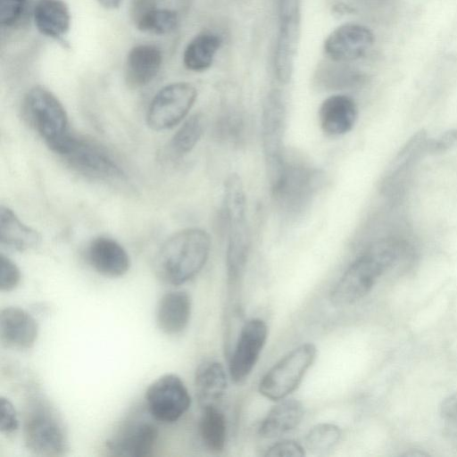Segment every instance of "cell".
I'll return each instance as SVG.
<instances>
[{"label": "cell", "mask_w": 457, "mask_h": 457, "mask_svg": "<svg viewBox=\"0 0 457 457\" xmlns=\"http://www.w3.org/2000/svg\"><path fill=\"white\" fill-rule=\"evenodd\" d=\"M316 355L317 348L312 343L302 344L287 353L262 377L260 394L272 401L285 399L301 384Z\"/></svg>", "instance_id": "cell-5"}, {"label": "cell", "mask_w": 457, "mask_h": 457, "mask_svg": "<svg viewBox=\"0 0 457 457\" xmlns=\"http://www.w3.org/2000/svg\"><path fill=\"white\" fill-rule=\"evenodd\" d=\"M374 43L369 28L345 23L335 29L324 41L326 55L335 62H348L364 56Z\"/></svg>", "instance_id": "cell-11"}, {"label": "cell", "mask_w": 457, "mask_h": 457, "mask_svg": "<svg viewBox=\"0 0 457 457\" xmlns=\"http://www.w3.org/2000/svg\"><path fill=\"white\" fill-rule=\"evenodd\" d=\"M199 434L204 446L212 453L223 451L227 439L226 419L218 406L203 408Z\"/></svg>", "instance_id": "cell-25"}, {"label": "cell", "mask_w": 457, "mask_h": 457, "mask_svg": "<svg viewBox=\"0 0 457 457\" xmlns=\"http://www.w3.org/2000/svg\"><path fill=\"white\" fill-rule=\"evenodd\" d=\"M179 17L170 9L156 8L145 15L135 26L138 30L154 35H166L176 29Z\"/></svg>", "instance_id": "cell-28"}, {"label": "cell", "mask_w": 457, "mask_h": 457, "mask_svg": "<svg viewBox=\"0 0 457 457\" xmlns=\"http://www.w3.org/2000/svg\"><path fill=\"white\" fill-rule=\"evenodd\" d=\"M303 417V404L295 399H282L267 413L259 428L264 438H274L295 429Z\"/></svg>", "instance_id": "cell-22"}, {"label": "cell", "mask_w": 457, "mask_h": 457, "mask_svg": "<svg viewBox=\"0 0 457 457\" xmlns=\"http://www.w3.org/2000/svg\"><path fill=\"white\" fill-rule=\"evenodd\" d=\"M341 437L340 428L332 423H320L312 427L305 436V446L316 455L324 454L332 450Z\"/></svg>", "instance_id": "cell-27"}, {"label": "cell", "mask_w": 457, "mask_h": 457, "mask_svg": "<svg viewBox=\"0 0 457 457\" xmlns=\"http://www.w3.org/2000/svg\"><path fill=\"white\" fill-rule=\"evenodd\" d=\"M404 248L395 238H385L370 245L354 260L333 287L329 294L336 307L353 304L372 289L378 279L395 264Z\"/></svg>", "instance_id": "cell-1"}, {"label": "cell", "mask_w": 457, "mask_h": 457, "mask_svg": "<svg viewBox=\"0 0 457 457\" xmlns=\"http://www.w3.org/2000/svg\"><path fill=\"white\" fill-rule=\"evenodd\" d=\"M19 428V420L12 403L5 397H0V430L4 434H12Z\"/></svg>", "instance_id": "cell-32"}, {"label": "cell", "mask_w": 457, "mask_h": 457, "mask_svg": "<svg viewBox=\"0 0 457 457\" xmlns=\"http://www.w3.org/2000/svg\"><path fill=\"white\" fill-rule=\"evenodd\" d=\"M38 327L36 320L19 307H6L0 312V340L5 347L25 350L36 342Z\"/></svg>", "instance_id": "cell-13"}, {"label": "cell", "mask_w": 457, "mask_h": 457, "mask_svg": "<svg viewBox=\"0 0 457 457\" xmlns=\"http://www.w3.org/2000/svg\"><path fill=\"white\" fill-rule=\"evenodd\" d=\"M204 117L195 113L189 117L172 137L170 151L175 157L183 156L193 150L203 136Z\"/></svg>", "instance_id": "cell-26"}, {"label": "cell", "mask_w": 457, "mask_h": 457, "mask_svg": "<svg viewBox=\"0 0 457 457\" xmlns=\"http://www.w3.org/2000/svg\"><path fill=\"white\" fill-rule=\"evenodd\" d=\"M268 337L267 324L261 319L245 323L229 361V376L235 383L244 381L254 368Z\"/></svg>", "instance_id": "cell-10"}, {"label": "cell", "mask_w": 457, "mask_h": 457, "mask_svg": "<svg viewBox=\"0 0 457 457\" xmlns=\"http://www.w3.org/2000/svg\"><path fill=\"white\" fill-rule=\"evenodd\" d=\"M457 144V130H451L435 141L428 143V150L430 152H444Z\"/></svg>", "instance_id": "cell-36"}, {"label": "cell", "mask_w": 457, "mask_h": 457, "mask_svg": "<svg viewBox=\"0 0 457 457\" xmlns=\"http://www.w3.org/2000/svg\"><path fill=\"white\" fill-rule=\"evenodd\" d=\"M191 298L186 291L168 292L160 299L156 309V323L168 335L181 333L191 316Z\"/></svg>", "instance_id": "cell-18"}, {"label": "cell", "mask_w": 457, "mask_h": 457, "mask_svg": "<svg viewBox=\"0 0 457 457\" xmlns=\"http://www.w3.org/2000/svg\"><path fill=\"white\" fill-rule=\"evenodd\" d=\"M21 280V271L17 265L7 256L0 254V290L11 291Z\"/></svg>", "instance_id": "cell-30"}, {"label": "cell", "mask_w": 457, "mask_h": 457, "mask_svg": "<svg viewBox=\"0 0 457 457\" xmlns=\"http://www.w3.org/2000/svg\"><path fill=\"white\" fill-rule=\"evenodd\" d=\"M228 386L223 366L215 361L201 363L195 374V395L199 405L203 408L218 406Z\"/></svg>", "instance_id": "cell-20"}, {"label": "cell", "mask_w": 457, "mask_h": 457, "mask_svg": "<svg viewBox=\"0 0 457 457\" xmlns=\"http://www.w3.org/2000/svg\"><path fill=\"white\" fill-rule=\"evenodd\" d=\"M162 63L161 49L151 44H140L130 49L126 59L125 78L133 87L151 82L158 74Z\"/></svg>", "instance_id": "cell-17"}, {"label": "cell", "mask_w": 457, "mask_h": 457, "mask_svg": "<svg viewBox=\"0 0 457 457\" xmlns=\"http://www.w3.org/2000/svg\"><path fill=\"white\" fill-rule=\"evenodd\" d=\"M28 0H0V22L11 27L18 22L23 15Z\"/></svg>", "instance_id": "cell-31"}, {"label": "cell", "mask_w": 457, "mask_h": 457, "mask_svg": "<svg viewBox=\"0 0 457 457\" xmlns=\"http://www.w3.org/2000/svg\"><path fill=\"white\" fill-rule=\"evenodd\" d=\"M157 439L158 429L154 424L139 422L111 438L106 446L115 456L148 457L153 454Z\"/></svg>", "instance_id": "cell-14"}, {"label": "cell", "mask_w": 457, "mask_h": 457, "mask_svg": "<svg viewBox=\"0 0 457 457\" xmlns=\"http://www.w3.org/2000/svg\"><path fill=\"white\" fill-rule=\"evenodd\" d=\"M87 258L98 273L110 278L124 275L130 265L129 256L123 246L107 237H98L90 242Z\"/></svg>", "instance_id": "cell-15"}, {"label": "cell", "mask_w": 457, "mask_h": 457, "mask_svg": "<svg viewBox=\"0 0 457 457\" xmlns=\"http://www.w3.org/2000/svg\"><path fill=\"white\" fill-rule=\"evenodd\" d=\"M440 414L446 432L457 437V394L445 398L440 407Z\"/></svg>", "instance_id": "cell-33"}, {"label": "cell", "mask_w": 457, "mask_h": 457, "mask_svg": "<svg viewBox=\"0 0 457 457\" xmlns=\"http://www.w3.org/2000/svg\"><path fill=\"white\" fill-rule=\"evenodd\" d=\"M228 228L227 270L228 280L236 283L244 273L250 248L246 217L226 219Z\"/></svg>", "instance_id": "cell-19"}, {"label": "cell", "mask_w": 457, "mask_h": 457, "mask_svg": "<svg viewBox=\"0 0 457 457\" xmlns=\"http://www.w3.org/2000/svg\"><path fill=\"white\" fill-rule=\"evenodd\" d=\"M279 30L278 37L297 39L299 33L300 0H278Z\"/></svg>", "instance_id": "cell-29"}, {"label": "cell", "mask_w": 457, "mask_h": 457, "mask_svg": "<svg viewBox=\"0 0 457 457\" xmlns=\"http://www.w3.org/2000/svg\"><path fill=\"white\" fill-rule=\"evenodd\" d=\"M51 150L75 171L96 179H117L123 170L112 156L96 143L69 134Z\"/></svg>", "instance_id": "cell-4"}, {"label": "cell", "mask_w": 457, "mask_h": 457, "mask_svg": "<svg viewBox=\"0 0 457 457\" xmlns=\"http://www.w3.org/2000/svg\"><path fill=\"white\" fill-rule=\"evenodd\" d=\"M197 97L196 88L187 82H175L161 88L152 99L146 114L148 126L165 130L180 123Z\"/></svg>", "instance_id": "cell-8"}, {"label": "cell", "mask_w": 457, "mask_h": 457, "mask_svg": "<svg viewBox=\"0 0 457 457\" xmlns=\"http://www.w3.org/2000/svg\"><path fill=\"white\" fill-rule=\"evenodd\" d=\"M316 182L315 172L304 165H290L287 167L279 186L273 195L280 205L287 212H297L309 201Z\"/></svg>", "instance_id": "cell-12"}, {"label": "cell", "mask_w": 457, "mask_h": 457, "mask_svg": "<svg viewBox=\"0 0 457 457\" xmlns=\"http://www.w3.org/2000/svg\"><path fill=\"white\" fill-rule=\"evenodd\" d=\"M266 457H303L305 455L304 448L294 440H282L270 446Z\"/></svg>", "instance_id": "cell-34"}, {"label": "cell", "mask_w": 457, "mask_h": 457, "mask_svg": "<svg viewBox=\"0 0 457 457\" xmlns=\"http://www.w3.org/2000/svg\"><path fill=\"white\" fill-rule=\"evenodd\" d=\"M261 124L267 174L274 191L279 186L287 167L284 151L286 106L280 92L274 90L267 96L262 106Z\"/></svg>", "instance_id": "cell-3"}, {"label": "cell", "mask_w": 457, "mask_h": 457, "mask_svg": "<svg viewBox=\"0 0 457 457\" xmlns=\"http://www.w3.org/2000/svg\"><path fill=\"white\" fill-rule=\"evenodd\" d=\"M145 401L148 411L154 420L172 423L187 411L191 397L179 377L165 374L148 386Z\"/></svg>", "instance_id": "cell-9"}, {"label": "cell", "mask_w": 457, "mask_h": 457, "mask_svg": "<svg viewBox=\"0 0 457 457\" xmlns=\"http://www.w3.org/2000/svg\"><path fill=\"white\" fill-rule=\"evenodd\" d=\"M366 8L372 11L385 12L393 7L395 0H359Z\"/></svg>", "instance_id": "cell-37"}, {"label": "cell", "mask_w": 457, "mask_h": 457, "mask_svg": "<svg viewBox=\"0 0 457 457\" xmlns=\"http://www.w3.org/2000/svg\"><path fill=\"white\" fill-rule=\"evenodd\" d=\"M211 238L206 231L188 228L171 235L158 251L154 270L163 282L180 285L194 278L206 263Z\"/></svg>", "instance_id": "cell-2"}, {"label": "cell", "mask_w": 457, "mask_h": 457, "mask_svg": "<svg viewBox=\"0 0 457 457\" xmlns=\"http://www.w3.org/2000/svg\"><path fill=\"white\" fill-rule=\"evenodd\" d=\"M220 37L212 32L195 36L186 46L183 63L187 70L204 71L211 67L220 47Z\"/></svg>", "instance_id": "cell-24"}, {"label": "cell", "mask_w": 457, "mask_h": 457, "mask_svg": "<svg viewBox=\"0 0 457 457\" xmlns=\"http://www.w3.org/2000/svg\"><path fill=\"white\" fill-rule=\"evenodd\" d=\"M24 111L50 149L70 134L66 111L47 88L41 86L30 88L24 98Z\"/></svg>", "instance_id": "cell-6"}, {"label": "cell", "mask_w": 457, "mask_h": 457, "mask_svg": "<svg viewBox=\"0 0 457 457\" xmlns=\"http://www.w3.org/2000/svg\"><path fill=\"white\" fill-rule=\"evenodd\" d=\"M27 448L40 456H61L67 450V436L55 413L42 404H36L27 414L23 427Z\"/></svg>", "instance_id": "cell-7"}, {"label": "cell", "mask_w": 457, "mask_h": 457, "mask_svg": "<svg viewBox=\"0 0 457 457\" xmlns=\"http://www.w3.org/2000/svg\"><path fill=\"white\" fill-rule=\"evenodd\" d=\"M40 235L24 224L10 208L0 207V243L10 250L23 252L37 246Z\"/></svg>", "instance_id": "cell-23"}, {"label": "cell", "mask_w": 457, "mask_h": 457, "mask_svg": "<svg viewBox=\"0 0 457 457\" xmlns=\"http://www.w3.org/2000/svg\"><path fill=\"white\" fill-rule=\"evenodd\" d=\"M37 30L46 37L61 39L71 27V12L62 0H38L33 9Z\"/></svg>", "instance_id": "cell-21"}, {"label": "cell", "mask_w": 457, "mask_h": 457, "mask_svg": "<svg viewBox=\"0 0 457 457\" xmlns=\"http://www.w3.org/2000/svg\"><path fill=\"white\" fill-rule=\"evenodd\" d=\"M158 7V0H131L129 15L136 25L145 15Z\"/></svg>", "instance_id": "cell-35"}, {"label": "cell", "mask_w": 457, "mask_h": 457, "mask_svg": "<svg viewBox=\"0 0 457 457\" xmlns=\"http://www.w3.org/2000/svg\"><path fill=\"white\" fill-rule=\"evenodd\" d=\"M122 0H98L99 4L106 9H116Z\"/></svg>", "instance_id": "cell-38"}, {"label": "cell", "mask_w": 457, "mask_h": 457, "mask_svg": "<svg viewBox=\"0 0 457 457\" xmlns=\"http://www.w3.org/2000/svg\"><path fill=\"white\" fill-rule=\"evenodd\" d=\"M357 116L358 109L353 99L341 94L327 97L319 110L320 127L332 137L342 136L352 130Z\"/></svg>", "instance_id": "cell-16"}]
</instances>
